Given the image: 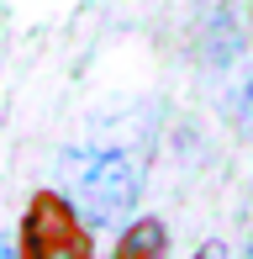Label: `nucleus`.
I'll return each mask as SVG.
<instances>
[{"instance_id": "obj_1", "label": "nucleus", "mask_w": 253, "mask_h": 259, "mask_svg": "<svg viewBox=\"0 0 253 259\" xmlns=\"http://www.w3.org/2000/svg\"><path fill=\"white\" fill-rule=\"evenodd\" d=\"M69 185H74V211L85 228L106 233V228H121L132 217L137 196H143V164H137L126 148H95L69 164Z\"/></svg>"}, {"instance_id": "obj_2", "label": "nucleus", "mask_w": 253, "mask_h": 259, "mask_svg": "<svg viewBox=\"0 0 253 259\" xmlns=\"http://www.w3.org/2000/svg\"><path fill=\"white\" fill-rule=\"evenodd\" d=\"M21 259H95L90 228L58 191H37L21 217Z\"/></svg>"}, {"instance_id": "obj_3", "label": "nucleus", "mask_w": 253, "mask_h": 259, "mask_svg": "<svg viewBox=\"0 0 253 259\" xmlns=\"http://www.w3.org/2000/svg\"><path fill=\"white\" fill-rule=\"evenodd\" d=\"M111 259H169V228L158 217H132L126 233L116 238Z\"/></svg>"}, {"instance_id": "obj_4", "label": "nucleus", "mask_w": 253, "mask_h": 259, "mask_svg": "<svg viewBox=\"0 0 253 259\" xmlns=\"http://www.w3.org/2000/svg\"><path fill=\"white\" fill-rule=\"evenodd\" d=\"M190 259H227V249H222V243H216V238H211V243H201V249H195Z\"/></svg>"}, {"instance_id": "obj_5", "label": "nucleus", "mask_w": 253, "mask_h": 259, "mask_svg": "<svg viewBox=\"0 0 253 259\" xmlns=\"http://www.w3.org/2000/svg\"><path fill=\"white\" fill-rule=\"evenodd\" d=\"M0 259H11V249H6V243H0Z\"/></svg>"}]
</instances>
